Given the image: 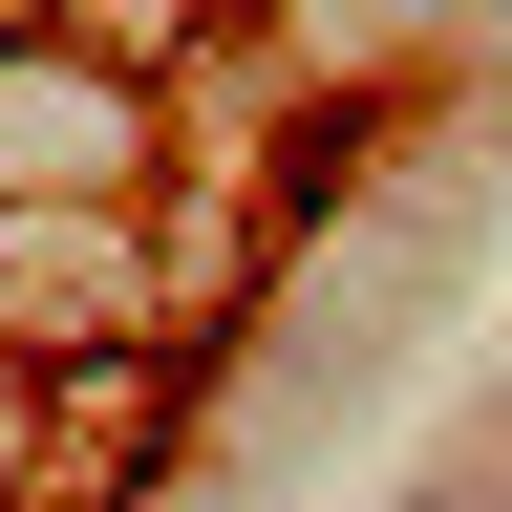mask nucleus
<instances>
[{
	"mask_svg": "<svg viewBox=\"0 0 512 512\" xmlns=\"http://www.w3.org/2000/svg\"><path fill=\"white\" fill-rule=\"evenodd\" d=\"M150 150H171L150 64H107V43H0V214H128Z\"/></svg>",
	"mask_w": 512,
	"mask_h": 512,
	"instance_id": "obj_1",
	"label": "nucleus"
},
{
	"mask_svg": "<svg viewBox=\"0 0 512 512\" xmlns=\"http://www.w3.org/2000/svg\"><path fill=\"white\" fill-rule=\"evenodd\" d=\"M107 342H150V235L128 214H0V363H107Z\"/></svg>",
	"mask_w": 512,
	"mask_h": 512,
	"instance_id": "obj_2",
	"label": "nucleus"
},
{
	"mask_svg": "<svg viewBox=\"0 0 512 512\" xmlns=\"http://www.w3.org/2000/svg\"><path fill=\"white\" fill-rule=\"evenodd\" d=\"M384 512H491V491H470V470H427V491H384Z\"/></svg>",
	"mask_w": 512,
	"mask_h": 512,
	"instance_id": "obj_3",
	"label": "nucleus"
},
{
	"mask_svg": "<svg viewBox=\"0 0 512 512\" xmlns=\"http://www.w3.org/2000/svg\"><path fill=\"white\" fill-rule=\"evenodd\" d=\"M384 22H491V0H384Z\"/></svg>",
	"mask_w": 512,
	"mask_h": 512,
	"instance_id": "obj_4",
	"label": "nucleus"
},
{
	"mask_svg": "<svg viewBox=\"0 0 512 512\" xmlns=\"http://www.w3.org/2000/svg\"><path fill=\"white\" fill-rule=\"evenodd\" d=\"M491 448H512V363H491Z\"/></svg>",
	"mask_w": 512,
	"mask_h": 512,
	"instance_id": "obj_5",
	"label": "nucleus"
}]
</instances>
